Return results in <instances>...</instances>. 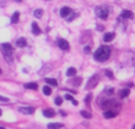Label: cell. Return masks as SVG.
<instances>
[{
  "label": "cell",
  "mask_w": 135,
  "mask_h": 129,
  "mask_svg": "<svg viewBox=\"0 0 135 129\" xmlns=\"http://www.w3.org/2000/svg\"><path fill=\"white\" fill-rule=\"evenodd\" d=\"M45 81H46L47 84L54 85V87H57V81H56V79H54V78H46Z\"/></svg>",
  "instance_id": "44dd1931"
},
{
  "label": "cell",
  "mask_w": 135,
  "mask_h": 129,
  "mask_svg": "<svg viewBox=\"0 0 135 129\" xmlns=\"http://www.w3.org/2000/svg\"><path fill=\"white\" fill-rule=\"evenodd\" d=\"M95 13L101 19H107L109 15V8L108 6H97L95 8Z\"/></svg>",
  "instance_id": "3957f363"
},
{
  "label": "cell",
  "mask_w": 135,
  "mask_h": 129,
  "mask_svg": "<svg viewBox=\"0 0 135 129\" xmlns=\"http://www.w3.org/2000/svg\"><path fill=\"white\" fill-rule=\"evenodd\" d=\"M133 129H135V124H134V126H133Z\"/></svg>",
  "instance_id": "d590c367"
},
{
  "label": "cell",
  "mask_w": 135,
  "mask_h": 129,
  "mask_svg": "<svg viewBox=\"0 0 135 129\" xmlns=\"http://www.w3.org/2000/svg\"><path fill=\"white\" fill-rule=\"evenodd\" d=\"M47 1H49V0H47Z\"/></svg>",
  "instance_id": "74e56055"
},
{
  "label": "cell",
  "mask_w": 135,
  "mask_h": 129,
  "mask_svg": "<svg viewBox=\"0 0 135 129\" xmlns=\"http://www.w3.org/2000/svg\"><path fill=\"white\" fill-rule=\"evenodd\" d=\"M43 13H44V12H43V10H40V8L36 10V11L33 12V14H34V17H36V18H41V17H43Z\"/></svg>",
  "instance_id": "d6986e66"
},
{
  "label": "cell",
  "mask_w": 135,
  "mask_h": 129,
  "mask_svg": "<svg viewBox=\"0 0 135 129\" xmlns=\"http://www.w3.org/2000/svg\"><path fill=\"white\" fill-rule=\"evenodd\" d=\"M43 115L47 117V118H50V117H54V111L52 109H45V110H43Z\"/></svg>",
  "instance_id": "8fae6325"
},
{
  "label": "cell",
  "mask_w": 135,
  "mask_h": 129,
  "mask_svg": "<svg viewBox=\"0 0 135 129\" xmlns=\"http://www.w3.org/2000/svg\"><path fill=\"white\" fill-rule=\"evenodd\" d=\"M58 46H59L62 50H64V51L69 50V48H70L69 43H68L65 39H59V40H58Z\"/></svg>",
  "instance_id": "52a82bcc"
},
{
  "label": "cell",
  "mask_w": 135,
  "mask_h": 129,
  "mask_svg": "<svg viewBox=\"0 0 135 129\" xmlns=\"http://www.w3.org/2000/svg\"><path fill=\"white\" fill-rule=\"evenodd\" d=\"M71 12H72V11H71V8H70V7H67V6L63 7V8L61 10V17H63V18H67V17L70 13H71Z\"/></svg>",
  "instance_id": "ba28073f"
},
{
  "label": "cell",
  "mask_w": 135,
  "mask_h": 129,
  "mask_svg": "<svg viewBox=\"0 0 135 129\" xmlns=\"http://www.w3.org/2000/svg\"><path fill=\"white\" fill-rule=\"evenodd\" d=\"M76 72H77V70L75 68H69L67 71V76H69V77H71V76H75L76 75Z\"/></svg>",
  "instance_id": "ac0fdd59"
},
{
  "label": "cell",
  "mask_w": 135,
  "mask_h": 129,
  "mask_svg": "<svg viewBox=\"0 0 135 129\" xmlns=\"http://www.w3.org/2000/svg\"><path fill=\"white\" fill-rule=\"evenodd\" d=\"M0 74H1V69H0Z\"/></svg>",
  "instance_id": "8d00e7d4"
},
{
  "label": "cell",
  "mask_w": 135,
  "mask_h": 129,
  "mask_svg": "<svg viewBox=\"0 0 135 129\" xmlns=\"http://www.w3.org/2000/svg\"><path fill=\"white\" fill-rule=\"evenodd\" d=\"M1 114H2V111H1V109H0V116H1Z\"/></svg>",
  "instance_id": "836d02e7"
},
{
  "label": "cell",
  "mask_w": 135,
  "mask_h": 129,
  "mask_svg": "<svg viewBox=\"0 0 135 129\" xmlns=\"http://www.w3.org/2000/svg\"><path fill=\"white\" fill-rule=\"evenodd\" d=\"M71 13H72L71 15H69V17H68V21H72L78 15V13H76V12H71Z\"/></svg>",
  "instance_id": "cb8c5ba5"
},
{
  "label": "cell",
  "mask_w": 135,
  "mask_h": 129,
  "mask_svg": "<svg viewBox=\"0 0 135 129\" xmlns=\"http://www.w3.org/2000/svg\"><path fill=\"white\" fill-rule=\"evenodd\" d=\"M129 92H130V90H129L128 88L127 89H123L121 92V98H124V97H127V96L129 95Z\"/></svg>",
  "instance_id": "7402d4cb"
},
{
  "label": "cell",
  "mask_w": 135,
  "mask_h": 129,
  "mask_svg": "<svg viewBox=\"0 0 135 129\" xmlns=\"http://www.w3.org/2000/svg\"><path fill=\"white\" fill-rule=\"evenodd\" d=\"M122 17H123V18H126V19H132L134 15H133V13H132L130 11L124 10V11H122Z\"/></svg>",
  "instance_id": "5bb4252c"
},
{
  "label": "cell",
  "mask_w": 135,
  "mask_h": 129,
  "mask_svg": "<svg viewBox=\"0 0 135 129\" xmlns=\"http://www.w3.org/2000/svg\"><path fill=\"white\" fill-rule=\"evenodd\" d=\"M71 83L75 84V85H80L82 83V78L81 77H77V78H75V81H71Z\"/></svg>",
  "instance_id": "d4e9b609"
},
{
  "label": "cell",
  "mask_w": 135,
  "mask_h": 129,
  "mask_svg": "<svg viewBox=\"0 0 135 129\" xmlns=\"http://www.w3.org/2000/svg\"><path fill=\"white\" fill-rule=\"evenodd\" d=\"M115 38V33H113V32H109V33H106L104 36H103V40L104 41H111L113 39Z\"/></svg>",
  "instance_id": "30bf717a"
},
{
  "label": "cell",
  "mask_w": 135,
  "mask_h": 129,
  "mask_svg": "<svg viewBox=\"0 0 135 129\" xmlns=\"http://www.w3.org/2000/svg\"><path fill=\"white\" fill-rule=\"evenodd\" d=\"M1 48H2V53H4V56H5L6 61L7 62H12V51H13L12 45L8 44V43H4V44L1 45Z\"/></svg>",
  "instance_id": "7a4b0ae2"
},
{
  "label": "cell",
  "mask_w": 135,
  "mask_h": 129,
  "mask_svg": "<svg viewBox=\"0 0 135 129\" xmlns=\"http://www.w3.org/2000/svg\"><path fill=\"white\" fill-rule=\"evenodd\" d=\"M25 89H30V90H37L38 89V84L37 83H26L24 85Z\"/></svg>",
  "instance_id": "7c38bea8"
},
{
  "label": "cell",
  "mask_w": 135,
  "mask_h": 129,
  "mask_svg": "<svg viewBox=\"0 0 135 129\" xmlns=\"http://www.w3.org/2000/svg\"><path fill=\"white\" fill-rule=\"evenodd\" d=\"M106 75L108 76L109 78H114V75H113V72H111V70H106Z\"/></svg>",
  "instance_id": "4316f807"
},
{
  "label": "cell",
  "mask_w": 135,
  "mask_h": 129,
  "mask_svg": "<svg viewBox=\"0 0 135 129\" xmlns=\"http://www.w3.org/2000/svg\"><path fill=\"white\" fill-rule=\"evenodd\" d=\"M15 44H17V46L18 48H25L26 46V39L25 38H18L17 39V41H15Z\"/></svg>",
  "instance_id": "9c48e42d"
},
{
  "label": "cell",
  "mask_w": 135,
  "mask_h": 129,
  "mask_svg": "<svg viewBox=\"0 0 135 129\" xmlns=\"http://www.w3.org/2000/svg\"><path fill=\"white\" fill-rule=\"evenodd\" d=\"M81 115L83 116V117H85V118H91V114L88 113V111H85V110H82Z\"/></svg>",
  "instance_id": "603a6c76"
},
{
  "label": "cell",
  "mask_w": 135,
  "mask_h": 129,
  "mask_svg": "<svg viewBox=\"0 0 135 129\" xmlns=\"http://www.w3.org/2000/svg\"><path fill=\"white\" fill-rule=\"evenodd\" d=\"M0 129H6L5 127H0Z\"/></svg>",
  "instance_id": "d6a6232c"
},
{
  "label": "cell",
  "mask_w": 135,
  "mask_h": 129,
  "mask_svg": "<svg viewBox=\"0 0 135 129\" xmlns=\"http://www.w3.org/2000/svg\"><path fill=\"white\" fill-rule=\"evenodd\" d=\"M54 103H56L57 105H62V103H63V98H62V97H56Z\"/></svg>",
  "instance_id": "484cf974"
},
{
  "label": "cell",
  "mask_w": 135,
  "mask_h": 129,
  "mask_svg": "<svg viewBox=\"0 0 135 129\" xmlns=\"http://www.w3.org/2000/svg\"><path fill=\"white\" fill-rule=\"evenodd\" d=\"M19 17H20V13H19V12H14L13 15H12V18H11V21H12V24H15V23H18V20H19Z\"/></svg>",
  "instance_id": "e0dca14e"
},
{
  "label": "cell",
  "mask_w": 135,
  "mask_h": 129,
  "mask_svg": "<svg viewBox=\"0 0 135 129\" xmlns=\"http://www.w3.org/2000/svg\"><path fill=\"white\" fill-rule=\"evenodd\" d=\"M43 92H44V95H51V92H52V90H51V88L50 87H47V85H45L44 88H43Z\"/></svg>",
  "instance_id": "ffe728a7"
},
{
  "label": "cell",
  "mask_w": 135,
  "mask_h": 129,
  "mask_svg": "<svg viewBox=\"0 0 135 129\" xmlns=\"http://www.w3.org/2000/svg\"><path fill=\"white\" fill-rule=\"evenodd\" d=\"M103 116H104L106 118H113V117L116 116V113H115V111H111V110H108V111H104Z\"/></svg>",
  "instance_id": "9a60e30c"
},
{
  "label": "cell",
  "mask_w": 135,
  "mask_h": 129,
  "mask_svg": "<svg viewBox=\"0 0 135 129\" xmlns=\"http://www.w3.org/2000/svg\"><path fill=\"white\" fill-rule=\"evenodd\" d=\"M19 111L23 113V114H26V115H31V114L34 113V108L33 107H20Z\"/></svg>",
  "instance_id": "8992f818"
},
{
  "label": "cell",
  "mask_w": 135,
  "mask_h": 129,
  "mask_svg": "<svg viewBox=\"0 0 135 129\" xmlns=\"http://www.w3.org/2000/svg\"><path fill=\"white\" fill-rule=\"evenodd\" d=\"M65 100H68V101H72V100H74V97L68 94V95H65Z\"/></svg>",
  "instance_id": "f546056e"
},
{
  "label": "cell",
  "mask_w": 135,
  "mask_h": 129,
  "mask_svg": "<svg viewBox=\"0 0 135 129\" xmlns=\"http://www.w3.org/2000/svg\"><path fill=\"white\" fill-rule=\"evenodd\" d=\"M32 32H33L34 34H37V36L41 33L40 28H39V26L37 25V23H32Z\"/></svg>",
  "instance_id": "4fadbf2b"
},
{
  "label": "cell",
  "mask_w": 135,
  "mask_h": 129,
  "mask_svg": "<svg viewBox=\"0 0 135 129\" xmlns=\"http://www.w3.org/2000/svg\"><path fill=\"white\" fill-rule=\"evenodd\" d=\"M62 127H63L62 123H50V124H47L49 129H61Z\"/></svg>",
  "instance_id": "2e32d148"
},
{
  "label": "cell",
  "mask_w": 135,
  "mask_h": 129,
  "mask_svg": "<svg viewBox=\"0 0 135 129\" xmlns=\"http://www.w3.org/2000/svg\"><path fill=\"white\" fill-rule=\"evenodd\" d=\"M110 56V48L103 45L96 50V52L94 53V58L97 62H106Z\"/></svg>",
  "instance_id": "6da1fadb"
},
{
  "label": "cell",
  "mask_w": 135,
  "mask_h": 129,
  "mask_svg": "<svg viewBox=\"0 0 135 129\" xmlns=\"http://www.w3.org/2000/svg\"><path fill=\"white\" fill-rule=\"evenodd\" d=\"M84 52H85V53H89V52H90V48H89V46H85V48H84Z\"/></svg>",
  "instance_id": "4dcf8cb0"
},
{
  "label": "cell",
  "mask_w": 135,
  "mask_h": 129,
  "mask_svg": "<svg viewBox=\"0 0 135 129\" xmlns=\"http://www.w3.org/2000/svg\"><path fill=\"white\" fill-rule=\"evenodd\" d=\"M71 102H72V104H74V105H77V104H78V102H77L76 100H72Z\"/></svg>",
  "instance_id": "1f68e13d"
},
{
  "label": "cell",
  "mask_w": 135,
  "mask_h": 129,
  "mask_svg": "<svg viewBox=\"0 0 135 129\" xmlns=\"http://www.w3.org/2000/svg\"><path fill=\"white\" fill-rule=\"evenodd\" d=\"M84 101H85V103H89V102H90V101H91V94H89V95L85 97V100H84Z\"/></svg>",
  "instance_id": "83f0119b"
},
{
  "label": "cell",
  "mask_w": 135,
  "mask_h": 129,
  "mask_svg": "<svg viewBox=\"0 0 135 129\" xmlns=\"http://www.w3.org/2000/svg\"><path fill=\"white\" fill-rule=\"evenodd\" d=\"M0 101H1V102H8L10 100H8L7 97H4V96H0Z\"/></svg>",
  "instance_id": "f1b7e54d"
},
{
  "label": "cell",
  "mask_w": 135,
  "mask_h": 129,
  "mask_svg": "<svg viewBox=\"0 0 135 129\" xmlns=\"http://www.w3.org/2000/svg\"><path fill=\"white\" fill-rule=\"evenodd\" d=\"M15 1H19V2H21V1H23V0H15Z\"/></svg>",
  "instance_id": "e575fe53"
},
{
  "label": "cell",
  "mask_w": 135,
  "mask_h": 129,
  "mask_svg": "<svg viewBox=\"0 0 135 129\" xmlns=\"http://www.w3.org/2000/svg\"><path fill=\"white\" fill-rule=\"evenodd\" d=\"M98 82H100V77H98V75H94L88 81V83H87V89H88V90H90V89H94L95 87L98 84Z\"/></svg>",
  "instance_id": "5b68a950"
},
{
  "label": "cell",
  "mask_w": 135,
  "mask_h": 129,
  "mask_svg": "<svg viewBox=\"0 0 135 129\" xmlns=\"http://www.w3.org/2000/svg\"><path fill=\"white\" fill-rule=\"evenodd\" d=\"M119 107H120V103H117V101H114V100H106L104 102L102 103V108L108 109V110H111L114 108H119Z\"/></svg>",
  "instance_id": "277c9868"
}]
</instances>
